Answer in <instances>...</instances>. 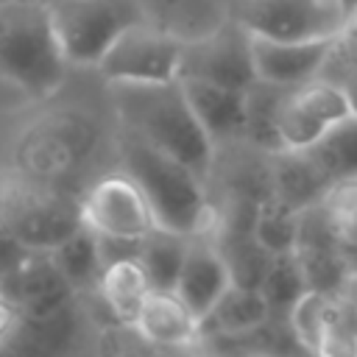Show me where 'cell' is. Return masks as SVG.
I'll use <instances>...</instances> for the list:
<instances>
[{
    "instance_id": "6da1fadb",
    "label": "cell",
    "mask_w": 357,
    "mask_h": 357,
    "mask_svg": "<svg viewBox=\"0 0 357 357\" xmlns=\"http://www.w3.org/2000/svg\"><path fill=\"white\" fill-rule=\"evenodd\" d=\"M109 100L123 131L181 159L204 178L209 176L215 165V139L198 120L178 78L151 84L114 81L109 84Z\"/></svg>"
},
{
    "instance_id": "7a4b0ae2",
    "label": "cell",
    "mask_w": 357,
    "mask_h": 357,
    "mask_svg": "<svg viewBox=\"0 0 357 357\" xmlns=\"http://www.w3.org/2000/svg\"><path fill=\"white\" fill-rule=\"evenodd\" d=\"M117 151L123 170L145 192L159 226L181 234H209L220 226L218 212L204 190V176L190 165L159 151L131 131L120 134Z\"/></svg>"
},
{
    "instance_id": "3957f363",
    "label": "cell",
    "mask_w": 357,
    "mask_h": 357,
    "mask_svg": "<svg viewBox=\"0 0 357 357\" xmlns=\"http://www.w3.org/2000/svg\"><path fill=\"white\" fill-rule=\"evenodd\" d=\"M73 64L59 42L47 0L0 3V78L31 98H50Z\"/></svg>"
},
{
    "instance_id": "277c9868",
    "label": "cell",
    "mask_w": 357,
    "mask_h": 357,
    "mask_svg": "<svg viewBox=\"0 0 357 357\" xmlns=\"http://www.w3.org/2000/svg\"><path fill=\"white\" fill-rule=\"evenodd\" d=\"M64 56L75 67H98L112 42L142 22L137 0H47Z\"/></svg>"
},
{
    "instance_id": "5b68a950",
    "label": "cell",
    "mask_w": 357,
    "mask_h": 357,
    "mask_svg": "<svg viewBox=\"0 0 357 357\" xmlns=\"http://www.w3.org/2000/svg\"><path fill=\"white\" fill-rule=\"evenodd\" d=\"M234 20L254 36L340 39L349 25L343 0H237Z\"/></svg>"
},
{
    "instance_id": "8992f818",
    "label": "cell",
    "mask_w": 357,
    "mask_h": 357,
    "mask_svg": "<svg viewBox=\"0 0 357 357\" xmlns=\"http://www.w3.org/2000/svg\"><path fill=\"white\" fill-rule=\"evenodd\" d=\"M181 50L184 39L142 22H134L126 28L112 47L98 61V73L106 84L114 81H134V84H151V81H173L181 70Z\"/></svg>"
},
{
    "instance_id": "52a82bcc",
    "label": "cell",
    "mask_w": 357,
    "mask_h": 357,
    "mask_svg": "<svg viewBox=\"0 0 357 357\" xmlns=\"http://www.w3.org/2000/svg\"><path fill=\"white\" fill-rule=\"evenodd\" d=\"M354 103L343 84L312 78L284 92L279 103V137L284 151H304L315 145L332 126L354 114Z\"/></svg>"
},
{
    "instance_id": "ba28073f",
    "label": "cell",
    "mask_w": 357,
    "mask_h": 357,
    "mask_svg": "<svg viewBox=\"0 0 357 357\" xmlns=\"http://www.w3.org/2000/svg\"><path fill=\"white\" fill-rule=\"evenodd\" d=\"M78 206L84 226L100 237L142 240L153 226H159L145 192L126 170L106 173L92 181Z\"/></svg>"
},
{
    "instance_id": "9c48e42d",
    "label": "cell",
    "mask_w": 357,
    "mask_h": 357,
    "mask_svg": "<svg viewBox=\"0 0 357 357\" xmlns=\"http://www.w3.org/2000/svg\"><path fill=\"white\" fill-rule=\"evenodd\" d=\"M178 75H195L215 84L248 89L257 81L254 33L231 17L212 33L184 42Z\"/></svg>"
},
{
    "instance_id": "30bf717a",
    "label": "cell",
    "mask_w": 357,
    "mask_h": 357,
    "mask_svg": "<svg viewBox=\"0 0 357 357\" xmlns=\"http://www.w3.org/2000/svg\"><path fill=\"white\" fill-rule=\"evenodd\" d=\"M0 290L8 293L25 312V318L39 321L64 312L75 304V287L64 279L47 251L28 248L11 271L0 276Z\"/></svg>"
},
{
    "instance_id": "8fae6325",
    "label": "cell",
    "mask_w": 357,
    "mask_h": 357,
    "mask_svg": "<svg viewBox=\"0 0 357 357\" xmlns=\"http://www.w3.org/2000/svg\"><path fill=\"white\" fill-rule=\"evenodd\" d=\"M0 223L33 251H50L84 226L81 206L61 195H25L11 204Z\"/></svg>"
},
{
    "instance_id": "7c38bea8",
    "label": "cell",
    "mask_w": 357,
    "mask_h": 357,
    "mask_svg": "<svg viewBox=\"0 0 357 357\" xmlns=\"http://www.w3.org/2000/svg\"><path fill=\"white\" fill-rule=\"evenodd\" d=\"M340 39H271L254 36V67L257 78L296 86L324 75Z\"/></svg>"
},
{
    "instance_id": "4fadbf2b",
    "label": "cell",
    "mask_w": 357,
    "mask_h": 357,
    "mask_svg": "<svg viewBox=\"0 0 357 357\" xmlns=\"http://www.w3.org/2000/svg\"><path fill=\"white\" fill-rule=\"evenodd\" d=\"M231 282H234V273L215 240V231L190 234L184 265L176 282V293L192 307V312L201 321Z\"/></svg>"
},
{
    "instance_id": "5bb4252c",
    "label": "cell",
    "mask_w": 357,
    "mask_h": 357,
    "mask_svg": "<svg viewBox=\"0 0 357 357\" xmlns=\"http://www.w3.org/2000/svg\"><path fill=\"white\" fill-rule=\"evenodd\" d=\"M137 329L153 349H190L204 337L201 318L176 290H153L137 318Z\"/></svg>"
},
{
    "instance_id": "9a60e30c",
    "label": "cell",
    "mask_w": 357,
    "mask_h": 357,
    "mask_svg": "<svg viewBox=\"0 0 357 357\" xmlns=\"http://www.w3.org/2000/svg\"><path fill=\"white\" fill-rule=\"evenodd\" d=\"M198 120L209 131V137L218 142L226 139H243L245 128V89L215 84L195 75H178Z\"/></svg>"
},
{
    "instance_id": "2e32d148",
    "label": "cell",
    "mask_w": 357,
    "mask_h": 357,
    "mask_svg": "<svg viewBox=\"0 0 357 357\" xmlns=\"http://www.w3.org/2000/svg\"><path fill=\"white\" fill-rule=\"evenodd\" d=\"M271 304L259 284L231 282L204 315V337H245L271 321Z\"/></svg>"
},
{
    "instance_id": "e0dca14e",
    "label": "cell",
    "mask_w": 357,
    "mask_h": 357,
    "mask_svg": "<svg viewBox=\"0 0 357 357\" xmlns=\"http://www.w3.org/2000/svg\"><path fill=\"white\" fill-rule=\"evenodd\" d=\"M95 293L106 307V312L112 315V321L137 324L148 296L153 293V284L139 257H123L103 265Z\"/></svg>"
},
{
    "instance_id": "ac0fdd59",
    "label": "cell",
    "mask_w": 357,
    "mask_h": 357,
    "mask_svg": "<svg viewBox=\"0 0 357 357\" xmlns=\"http://www.w3.org/2000/svg\"><path fill=\"white\" fill-rule=\"evenodd\" d=\"M47 254L56 262V268L64 273V279L75 287L78 296L86 290H98V282L103 273V254H100V240L89 226L75 229Z\"/></svg>"
},
{
    "instance_id": "d6986e66",
    "label": "cell",
    "mask_w": 357,
    "mask_h": 357,
    "mask_svg": "<svg viewBox=\"0 0 357 357\" xmlns=\"http://www.w3.org/2000/svg\"><path fill=\"white\" fill-rule=\"evenodd\" d=\"M287 89L290 86L271 84V81H262V78H257L245 89V128H243V139H248L254 148H262L265 153L284 151L276 117H279V103H282Z\"/></svg>"
},
{
    "instance_id": "ffe728a7",
    "label": "cell",
    "mask_w": 357,
    "mask_h": 357,
    "mask_svg": "<svg viewBox=\"0 0 357 357\" xmlns=\"http://www.w3.org/2000/svg\"><path fill=\"white\" fill-rule=\"evenodd\" d=\"M251 231L257 243L273 257V254H287L296 251L298 234H301V212L282 201L279 195H265L254 204L251 212Z\"/></svg>"
},
{
    "instance_id": "44dd1931",
    "label": "cell",
    "mask_w": 357,
    "mask_h": 357,
    "mask_svg": "<svg viewBox=\"0 0 357 357\" xmlns=\"http://www.w3.org/2000/svg\"><path fill=\"white\" fill-rule=\"evenodd\" d=\"M190 234L153 226L139 243V262L145 265L153 290H176Z\"/></svg>"
},
{
    "instance_id": "7402d4cb",
    "label": "cell",
    "mask_w": 357,
    "mask_h": 357,
    "mask_svg": "<svg viewBox=\"0 0 357 357\" xmlns=\"http://www.w3.org/2000/svg\"><path fill=\"white\" fill-rule=\"evenodd\" d=\"M287 324H290V332L293 337L321 354L324 351V343L326 337L332 335V329L340 324V315H337V307L332 301V296L326 290H318V287H310L287 312Z\"/></svg>"
},
{
    "instance_id": "603a6c76",
    "label": "cell",
    "mask_w": 357,
    "mask_h": 357,
    "mask_svg": "<svg viewBox=\"0 0 357 357\" xmlns=\"http://www.w3.org/2000/svg\"><path fill=\"white\" fill-rule=\"evenodd\" d=\"M304 153L329 184L337 178L357 176V112L332 126L315 145L304 148Z\"/></svg>"
},
{
    "instance_id": "cb8c5ba5",
    "label": "cell",
    "mask_w": 357,
    "mask_h": 357,
    "mask_svg": "<svg viewBox=\"0 0 357 357\" xmlns=\"http://www.w3.org/2000/svg\"><path fill=\"white\" fill-rule=\"evenodd\" d=\"M259 290L265 293L268 304H271V312H290V307L310 290V279H307V271L298 259L296 251H287V254H273L265 273H262V282H259Z\"/></svg>"
},
{
    "instance_id": "d4e9b609",
    "label": "cell",
    "mask_w": 357,
    "mask_h": 357,
    "mask_svg": "<svg viewBox=\"0 0 357 357\" xmlns=\"http://www.w3.org/2000/svg\"><path fill=\"white\" fill-rule=\"evenodd\" d=\"M318 206L332 237L340 245H357V176L332 181Z\"/></svg>"
},
{
    "instance_id": "484cf974",
    "label": "cell",
    "mask_w": 357,
    "mask_h": 357,
    "mask_svg": "<svg viewBox=\"0 0 357 357\" xmlns=\"http://www.w3.org/2000/svg\"><path fill=\"white\" fill-rule=\"evenodd\" d=\"M25 321L28 318H25L22 307L8 293L0 290V349H11L20 340L22 329H25Z\"/></svg>"
},
{
    "instance_id": "4316f807",
    "label": "cell",
    "mask_w": 357,
    "mask_h": 357,
    "mask_svg": "<svg viewBox=\"0 0 357 357\" xmlns=\"http://www.w3.org/2000/svg\"><path fill=\"white\" fill-rule=\"evenodd\" d=\"M351 56H354V64H351V73H349V78L343 81V86H346V92H349L354 109H357V53H351Z\"/></svg>"
},
{
    "instance_id": "83f0119b",
    "label": "cell",
    "mask_w": 357,
    "mask_h": 357,
    "mask_svg": "<svg viewBox=\"0 0 357 357\" xmlns=\"http://www.w3.org/2000/svg\"><path fill=\"white\" fill-rule=\"evenodd\" d=\"M343 6L349 8V17H351V14L357 11V0H343Z\"/></svg>"
},
{
    "instance_id": "f1b7e54d",
    "label": "cell",
    "mask_w": 357,
    "mask_h": 357,
    "mask_svg": "<svg viewBox=\"0 0 357 357\" xmlns=\"http://www.w3.org/2000/svg\"><path fill=\"white\" fill-rule=\"evenodd\" d=\"M0 3H6V0H0Z\"/></svg>"
}]
</instances>
